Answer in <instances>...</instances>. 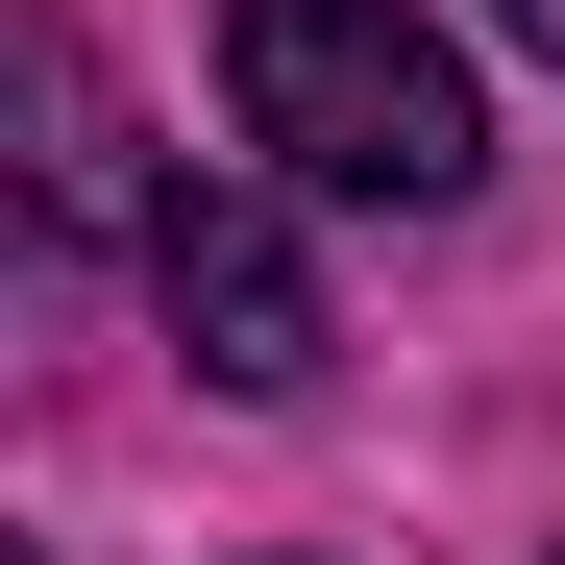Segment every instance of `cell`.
I'll use <instances>...</instances> for the list:
<instances>
[{
	"label": "cell",
	"instance_id": "3",
	"mask_svg": "<svg viewBox=\"0 0 565 565\" xmlns=\"http://www.w3.org/2000/svg\"><path fill=\"white\" fill-rule=\"evenodd\" d=\"M25 172H50V222H124V99L74 25H25Z\"/></svg>",
	"mask_w": 565,
	"mask_h": 565
},
{
	"label": "cell",
	"instance_id": "4",
	"mask_svg": "<svg viewBox=\"0 0 565 565\" xmlns=\"http://www.w3.org/2000/svg\"><path fill=\"white\" fill-rule=\"evenodd\" d=\"M492 25H516V50H565V0H492Z\"/></svg>",
	"mask_w": 565,
	"mask_h": 565
},
{
	"label": "cell",
	"instance_id": "2",
	"mask_svg": "<svg viewBox=\"0 0 565 565\" xmlns=\"http://www.w3.org/2000/svg\"><path fill=\"white\" fill-rule=\"evenodd\" d=\"M148 296H172V344H198L222 369V394H320V246L296 222H270L246 198V172H172V198H148Z\"/></svg>",
	"mask_w": 565,
	"mask_h": 565
},
{
	"label": "cell",
	"instance_id": "1",
	"mask_svg": "<svg viewBox=\"0 0 565 565\" xmlns=\"http://www.w3.org/2000/svg\"><path fill=\"white\" fill-rule=\"evenodd\" d=\"M222 99L296 198H369V222H443L492 172V99L418 0H222Z\"/></svg>",
	"mask_w": 565,
	"mask_h": 565
}]
</instances>
